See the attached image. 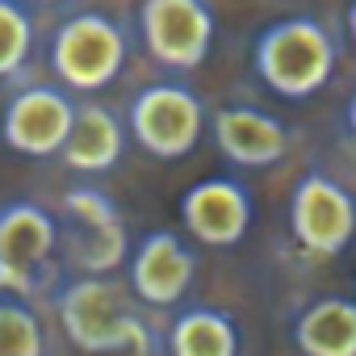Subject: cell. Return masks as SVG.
I'll return each instance as SVG.
<instances>
[{"label":"cell","instance_id":"obj_1","mask_svg":"<svg viewBox=\"0 0 356 356\" xmlns=\"http://www.w3.org/2000/svg\"><path fill=\"white\" fill-rule=\"evenodd\" d=\"M252 67L268 92L285 101H310L331 84L339 67V42L318 17H281L256 34Z\"/></svg>","mask_w":356,"mask_h":356},{"label":"cell","instance_id":"obj_2","mask_svg":"<svg viewBox=\"0 0 356 356\" xmlns=\"http://www.w3.org/2000/svg\"><path fill=\"white\" fill-rule=\"evenodd\" d=\"M55 310H59L67 339L80 352L113 356V352H147L151 348L147 323L138 318L130 293L118 281H109V273H84V277L67 281L55 293Z\"/></svg>","mask_w":356,"mask_h":356},{"label":"cell","instance_id":"obj_3","mask_svg":"<svg viewBox=\"0 0 356 356\" xmlns=\"http://www.w3.org/2000/svg\"><path fill=\"white\" fill-rule=\"evenodd\" d=\"M126 30L105 13H76L51 34V72L67 92H101L126 67Z\"/></svg>","mask_w":356,"mask_h":356},{"label":"cell","instance_id":"obj_4","mask_svg":"<svg viewBox=\"0 0 356 356\" xmlns=\"http://www.w3.org/2000/svg\"><path fill=\"white\" fill-rule=\"evenodd\" d=\"M206 105L185 84H147L126 109V134L155 159H185L206 134Z\"/></svg>","mask_w":356,"mask_h":356},{"label":"cell","instance_id":"obj_5","mask_svg":"<svg viewBox=\"0 0 356 356\" xmlns=\"http://www.w3.org/2000/svg\"><path fill=\"white\" fill-rule=\"evenodd\" d=\"M289 235L314 260L343 256L356 239V197L323 168L302 172L289 193Z\"/></svg>","mask_w":356,"mask_h":356},{"label":"cell","instance_id":"obj_6","mask_svg":"<svg viewBox=\"0 0 356 356\" xmlns=\"http://www.w3.org/2000/svg\"><path fill=\"white\" fill-rule=\"evenodd\" d=\"M138 34L147 55L168 72H193L210 59L218 22L206 0H143Z\"/></svg>","mask_w":356,"mask_h":356},{"label":"cell","instance_id":"obj_7","mask_svg":"<svg viewBox=\"0 0 356 356\" xmlns=\"http://www.w3.org/2000/svg\"><path fill=\"white\" fill-rule=\"evenodd\" d=\"M59 248V222L38 202L0 206V289L34 293L47 281L51 256Z\"/></svg>","mask_w":356,"mask_h":356},{"label":"cell","instance_id":"obj_8","mask_svg":"<svg viewBox=\"0 0 356 356\" xmlns=\"http://www.w3.org/2000/svg\"><path fill=\"white\" fill-rule=\"evenodd\" d=\"M72 118H76V97L63 84H26L5 101L0 138L26 159H51L59 155Z\"/></svg>","mask_w":356,"mask_h":356},{"label":"cell","instance_id":"obj_9","mask_svg":"<svg viewBox=\"0 0 356 356\" xmlns=\"http://www.w3.org/2000/svg\"><path fill=\"white\" fill-rule=\"evenodd\" d=\"M252 193L235 176H206L181 197V222L202 248H235L252 231Z\"/></svg>","mask_w":356,"mask_h":356},{"label":"cell","instance_id":"obj_10","mask_svg":"<svg viewBox=\"0 0 356 356\" xmlns=\"http://www.w3.org/2000/svg\"><path fill=\"white\" fill-rule=\"evenodd\" d=\"M197 277V252L176 231H151L130 252V293L143 306L168 310L176 306Z\"/></svg>","mask_w":356,"mask_h":356},{"label":"cell","instance_id":"obj_11","mask_svg":"<svg viewBox=\"0 0 356 356\" xmlns=\"http://www.w3.org/2000/svg\"><path fill=\"white\" fill-rule=\"evenodd\" d=\"M206 130L214 134L222 159H231L235 168H273L289 151V130L281 126V118L256 105H222L206 118Z\"/></svg>","mask_w":356,"mask_h":356},{"label":"cell","instance_id":"obj_12","mask_svg":"<svg viewBox=\"0 0 356 356\" xmlns=\"http://www.w3.org/2000/svg\"><path fill=\"white\" fill-rule=\"evenodd\" d=\"M63 214L76 227V264L84 273H113L126 260L130 243H126L122 214L101 189H88V185L72 189L63 197Z\"/></svg>","mask_w":356,"mask_h":356},{"label":"cell","instance_id":"obj_13","mask_svg":"<svg viewBox=\"0 0 356 356\" xmlns=\"http://www.w3.org/2000/svg\"><path fill=\"white\" fill-rule=\"evenodd\" d=\"M126 155V122L109 109V105H76V118H72V130L59 147V159L72 168V172H84V176H105L122 163Z\"/></svg>","mask_w":356,"mask_h":356},{"label":"cell","instance_id":"obj_14","mask_svg":"<svg viewBox=\"0 0 356 356\" xmlns=\"http://www.w3.org/2000/svg\"><path fill=\"white\" fill-rule=\"evenodd\" d=\"M302 356H356V298H318L293 318Z\"/></svg>","mask_w":356,"mask_h":356},{"label":"cell","instance_id":"obj_15","mask_svg":"<svg viewBox=\"0 0 356 356\" xmlns=\"http://www.w3.org/2000/svg\"><path fill=\"white\" fill-rule=\"evenodd\" d=\"M172 356H239V327L218 306H189L168 327Z\"/></svg>","mask_w":356,"mask_h":356},{"label":"cell","instance_id":"obj_16","mask_svg":"<svg viewBox=\"0 0 356 356\" xmlns=\"http://www.w3.org/2000/svg\"><path fill=\"white\" fill-rule=\"evenodd\" d=\"M34 51V22L22 0H0V80H17Z\"/></svg>","mask_w":356,"mask_h":356},{"label":"cell","instance_id":"obj_17","mask_svg":"<svg viewBox=\"0 0 356 356\" xmlns=\"http://www.w3.org/2000/svg\"><path fill=\"white\" fill-rule=\"evenodd\" d=\"M47 335L22 298H0V356H42Z\"/></svg>","mask_w":356,"mask_h":356},{"label":"cell","instance_id":"obj_18","mask_svg":"<svg viewBox=\"0 0 356 356\" xmlns=\"http://www.w3.org/2000/svg\"><path fill=\"white\" fill-rule=\"evenodd\" d=\"M343 26H348V38L356 42V0L348 5V13H343Z\"/></svg>","mask_w":356,"mask_h":356},{"label":"cell","instance_id":"obj_19","mask_svg":"<svg viewBox=\"0 0 356 356\" xmlns=\"http://www.w3.org/2000/svg\"><path fill=\"white\" fill-rule=\"evenodd\" d=\"M348 130H352V138H356V92L348 97Z\"/></svg>","mask_w":356,"mask_h":356},{"label":"cell","instance_id":"obj_20","mask_svg":"<svg viewBox=\"0 0 356 356\" xmlns=\"http://www.w3.org/2000/svg\"><path fill=\"white\" fill-rule=\"evenodd\" d=\"M34 5H59V0H34Z\"/></svg>","mask_w":356,"mask_h":356}]
</instances>
